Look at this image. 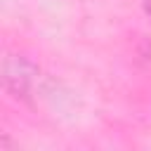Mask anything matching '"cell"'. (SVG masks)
Returning a JSON list of instances; mask_svg holds the SVG:
<instances>
[{"instance_id": "cell-2", "label": "cell", "mask_w": 151, "mask_h": 151, "mask_svg": "<svg viewBox=\"0 0 151 151\" xmlns=\"http://www.w3.org/2000/svg\"><path fill=\"white\" fill-rule=\"evenodd\" d=\"M142 5H144V12H146V17L151 19V0H142Z\"/></svg>"}, {"instance_id": "cell-1", "label": "cell", "mask_w": 151, "mask_h": 151, "mask_svg": "<svg viewBox=\"0 0 151 151\" xmlns=\"http://www.w3.org/2000/svg\"><path fill=\"white\" fill-rule=\"evenodd\" d=\"M42 83L40 68L24 54H7L2 61V87L9 97L19 101H31L38 97Z\"/></svg>"}]
</instances>
